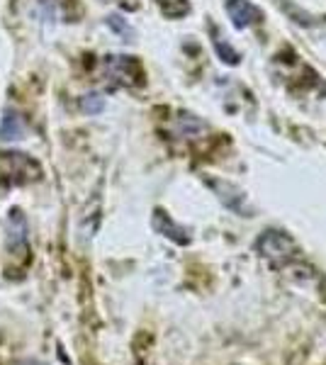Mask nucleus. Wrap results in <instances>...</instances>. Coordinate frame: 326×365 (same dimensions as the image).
<instances>
[{"label": "nucleus", "mask_w": 326, "mask_h": 365, "mask_svg": "<svg viewBox=\"0 0 326 365\" xmlns=\"http://www.w3.org/2000/svg\"><path fill=\"white\" fill-rule=\"evenodd\" d=\"M41 175V166L27 154L5 151L0 154V180L5 185H27Z\"/></svg>", "instance_id": "nucleus-1"}, {"label": "nucleus", "mask_w": 326, "mask_h": 365, "mask_svg": "<svg viewBox=\"0 0 326 365\" xmlns=\"http://www.w3.org/2000/svg\"><path fill=\"white\" fill-rule=\"evenodd\" d=\"M5 249H8V256H27V222L22 217L20 210H13L8 217V225H5Z\"/></svg>", "instance_id": "nucleus-2"}, {"label": "nucleus", "mask_w": 326, "mask_h": 365, "mask_svg": "<svg viewBox=\"0 0 326 365\" xmlns=\"http://www.w3.org/2000/svg\"><path fill=\"white\" fill-rule=\"evenodd\" d=\"M27 134V122L17 110L8 108L0 117V139L3 141H15V139H22Z\"/></svg>", "instance_id": "nucleus-3"}, {"label": "nucleus", "mask_w": 326, "mask_h": 365, "mask_svg": "<svg viewBox=\"0 0 326 365\" xmlns=\"http://www.w3.org/2000/svg\"><path fill=\"white\" fill-rule=\"evenodd\" d=\"M105 66H108V73L120 78L122 83H134L136 76H139V63L132 56H110Z\"/></svg>", "instance_id": "nucleus-4"}, {"label": "nucleus", "mask_w": 326, "mask_h": 365, "mask_svg": "<svg viewBox=\"0 0 326 365\" xmlns=\"http://www.w3.org/2000/svg\"><path fill=\"white\" fill-rule=\"evenodd\" d=\"M227 10L236 27H248L260 17V10L248 0H227Z\"/></svg>", "instance_id": "nucleus-5"}, {"label": "nucleus", "mask_w": 326, "mask_h": 365, "mask_svg": "<svg viewBox=\"0 0 326 365\" xmlns=\"http://www.w3.org/2000/svg\"><path fill=\"white\" fill-rule=\"evenodd\" d=\"M156 227L163 229V232H168L165 237H170V239H175V241H188L185 237H180V234H185V232H180L178 227L170 225V220L163 215V212H156Z\"/></svg>", "instance_id": "nucleus-6"}, {"label": "nucleus", "mask_w": 326, "mask_h": 365, "mask_svg": "<svg viewBox=\"0 0 326 365\" xmlns=\"http://www.w3.org/2000/svg\"><path fill=\"white\" fill-rule=\"evenodd\" d=\"M103 108H105V98H100V96H86L81 100V110L88 115H96Z\"/></svg>", "instance_id": "nucleus-7"}, {"label": "nucleus", "mask_w": 326, "mask_h": 365, "mask_svg": "<svg viewBox=\"0 0 326 365\" xmlns=\"http://www.w3.org/2000/svg\"><path fill=\"white\" fill-rule=\"evenodd\" d=\"M110 25L115 27V29H120L122 34H132V32H129V27H127V25H120V22H117V17H110Z\"/></svg>", "instance_id": "nucleus-8"}]
</instances>
